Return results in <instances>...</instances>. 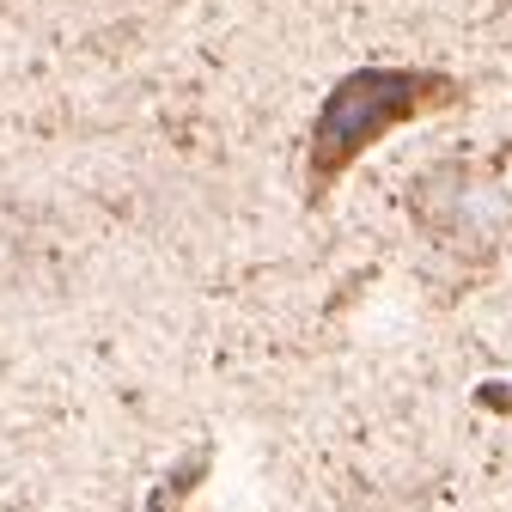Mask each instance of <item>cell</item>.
<instances>
[{
  "label": "cell",
  "mask_w": 512,
  "mask_h": 512,
  "mask_svg": "<svg viewBox=\"0 0 512 512\" xmlns=\"http://www.w3.org/2000/svg\"><path fill=\"white\" fill-rule=\"evenodd\" d=\"M470 98V86L445 68H391V61H372V68L342 74L324 104L311 116L305 135V202H330V189L354 171V159L366 147H378L384 135H397L409 122L445 116Z\"/></svg>",
  "instance_id": "6da1fadb"
},
{
  "label": "cell",
  "mask_w": 512,
  "mask_h": 512,
  "mask_svg": "<svg viewBox=\"0 0 512 512\" xmlns=\"http://www.w3.org/2000/svg\"><path fill=\"white\" fill-rule=\"evenodd\" d=\"M409 214L439 244H452L458 256H488L500 244L506 220H512L506 196H500L488 177H476L464 159H445V165L421 171V183L409 189Z\"/></svg>",
  "instance_id": "7a4b0ae2"
}]
</instances>
